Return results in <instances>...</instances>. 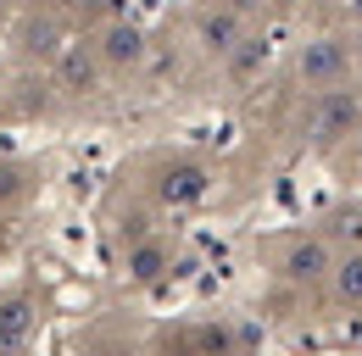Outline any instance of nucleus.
Segmentation results:
<instances>
[{"label":"nucleus","instance_id":"f257e3e1","mask_svg":"<svg viewBox=\"0 0 362 356\" xmlns=\"http://www.w3.org/2000/svg\"><path fill=\"white\" fill-rule=\"evenodd\" d=\"M206 189H212V178H206L201 162H173V167L162 173V201H168V206H195Z\"/></svg>","mask_w":362,"mask_h":356},{"label":"nucleus","instance_id":"7ed1b4c3","mask_svg":"<svg viewBox=\"0 0 362 356\" xmlns=\"http://www.w3.org/2000/svg\"><path fill=\"white\" fill-rule=\"evenodd\" d=\"M351 123H357V100H351V95H340V89H329V106H323V117H317V145H329V139L351 134Z\"/></svg>","mask_w":362,"mask_h":356},{"label":"nucleus","instance_id":"0eeeda50","mask_svg":"<svg viewBox=\"0 0 362 356\" xmlns=\"http://www.w3.org/2000/svg\"><path fill=\"white\" fill-rule=\"evenodd\" d=\"M334 295H340L346 307H362V251H351V256L334 262Z\"/></svg>","mask_w":362,"mask_h":356},{"label":"nucleus","instance_id":"6e6552de","mask_svg":"<svg viewBox=\"0 0 362 356\" xmlns=\"http://www.w3.org/2000/svg\"><path fill=\"white\" fill-rule=\"evenodd\" d=\"M100 61H112V67H123V61H139V34L117 23V28L106 34V44H100Z\"/></svg>","mask_w":362,"mask_h":356},{"label":"nucleus","instance_id":"39448f33","mask_svg":"<svg viewBox=\"0 0 362 356\" xmlns=\"http://www.w3.org/2000/svg\"><path fill=\"white\" fill-rule=\"evenodd\" d=\"M284 273H290V278H317V273H329V251H323V239H296V251H290Z\"/></svg>","mask_w":362,"mask_h":356},{"label":"nucleus","instance_id":"f03ea898","mask_svg":"<svg viewBox=\"0 0 362 356\" xmlns=\"http://www.w3.org/2000/svg\"><path fill=\"white\" fill-rule=\"evenodd\" d=\"M340 67H346V50L334 40H317V44L301 50V78H307V84H334Z\"/></svg>","mask_w":362,"mask_h":356},{"label":"nucleus","instance_id":"423d86ee","mask_svg":"<svg viewBox=\"0 0 362 356\" xmlns=\"http://www.w3.org/2000/svg\"><path fill=\"white\" fill-rule=\"evenodd\" d=\"M28 323H34V312L23 307V301H6V307H0V356L17 351V345L28 340Z\"/></svg>","mask_w":362,"mask_h":356},{"label":"nucleus","instance_id":"1a4fd4ad","mask_svg":"<svg viewBox=\"0 0 362 356\" xmlns=\"http://www.w3.org/2000/svg\"><path fill=\"white\" fill-rule=\"evenodd\" d=\"M162 267H168V251H162V245H139L134 251V278H156Z\"/></svg>","mask_w":362,"mask_h":356},{"label":"nucleus","instance_id":"20e7f679","mask_svg":"<svg viewBox=\"0 0 362 356\" xmlns=\"http://www.w3.org/2000/svg\"><path fill=\"white\" fill-rule=\"evenodd\" d=\"M62 78H67V89H90L95 78H100V50L73 44V50L62 56Z\"/></svg>","mask_w":362,"mask_h":356}]
</instances>
